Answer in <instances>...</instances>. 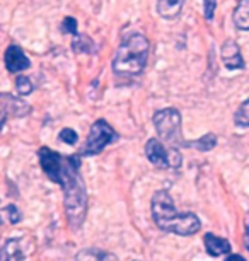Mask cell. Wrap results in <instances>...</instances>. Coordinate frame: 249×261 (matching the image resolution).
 <instances>
[{
  "label": "cell",
  "mask_w": 249,
  "mask_h": 261,
  "mask_svg": "<svg viewBox=\"0 0 249 261\" xmlns=\"http://www.w3.org/2000/svg\"><path fill=\"white\" fill-rule=\"evenodd\" d=\"M38 157L45 174L53 183L62 186L68 222L74 229H79L87 212V193L80 178V159L74 155L65 157L48 147H41Z\"/></svg>",
  "instance_id": "6da1fadb"
},
{
  "label": "cell",
  "mask_w": 249,
  "mask_h": 261,
  "mask_svg": "<svg viewBox=\"0 0 249 261\" xmlns=\"http://www.w3.org/2000/svg\"><path fill=\"white\" fill-rule=\"evenodd\" d=\"M152 217L160 230L178 236H193L202 227L200 219L195 214H181L174 208L173 198L165 190H160L152 196Z\"/></svg>",
  "instance_id": "7a4b0ae2"
},
{
  "label": "cell",
  "mask_w": 249,
  "mask_h": 261,
  "mask_svg": "<svg viewBox=\"0 0 249 261\" xmlns=\"http://www.w3.org/2000/svg\"><path fill=\"white\" fill-rule=\"evenodd\" d=\"M149 39L140 33H133L121 41L113 58V72L118 77H133L144 72L149 60Z\"/></svg>",
  "instance_id": "3957f363"
},
{
  "label": "cell",
  "mask_w": 249,
  "mask_h": 261,
  "mask_svg": "<svg viewBox=\"0 0 249 261\" xmlns=\"http://www.w3.org/2000/svg\"><path fill=\"white\" fill-rule=\"evenodd\" d=\"M154 126L157 135L169 147H186L188 142L181 134V115L174 108H165L154 115Z\"/></svg>",
  "instance_id": "277c9868"
},
{
  "label": "cell",
  "mask_w": 249,
  "mask_h": 261,
  "mask_svg": "<svg viewBox=\"0 0 249 261\" xmlns=\"http://www.w3.org/2000/svg\"><path fill=\"white\" fill-rule=\"evenodd\" d=\"M115 140H118V134L113 130V126L108 125V121H104V120H97L94 125L91 126L86 145L79 150V157L101 154V152L104 150V147L109 145L111 142H115Z\"/></svg>",
  "instance_id": "5b68a950"
},
{
  "label": "cell",
  "mask_w": 249,
  "mask_h": 261,
  "mask_svg": "<svg viewBox=\"0 0 249 261\" xmlns=\"http://www.w3.org/2000/svg\"><path fill=\"white\" fill-rule=\"evenodd\" d=\"M145 155L154 166L164 169H178L181 166V154L176 147H164L157 139H150L145 144Z\"/></svg>",
  "instance_id": "8992f818"
},
{
  "label": "cell",
  "mask_w": 249,
  "mask_h": 261,
  "mask_svg": "<svg viewBox=\"0 0 249 261\" xmlns=\"http://www.w3.org/2000/svg\"><path fill=\"white\" fill-rule=\"evenodd\" d=\"M29 113H31V108L21 97L6 94V92L0 94V130H2L4 123L7 121V118H24Z\"/></svg>",
  "instance_id": "52a82bcc"
},
{
  "label": "cell",
  "mask_w": 249,
  "mask_h": 261,
  "mask_svg": "<svg viewBox=\"0 0 249 261\" xmlns=\"http://www.w3.org/2000/svg\"><path fill=\"white\" fill-rule=\"evenodd\" d=\"M4 62H6V68L11 73L22 72L31 65V62H29V58L26 57V53H24L17 45H11L7 48L6 55H4Z\"/></svg>",
  "instance_id": "ba28073f"
},
{
  "label": "cell",
  "mask_w": 249,
  "mask_h": 261,
  "mask_svg": "<svg viewBox=\"0 0 249 261\" xmlns=\"http://www.w3.org/2000/svg\"><path fill=\"white\" fill-rule=\"evenodd\" d=\"M222 60L226 63L227 68L231 70H236V68H244V60L241 57V50H239V45L232 39H227L222 45Z\"/></svg>",
  "instance_id": "9c48e42d"
},
{
  "label": "cell",
  "mask_w": 249,
  "mask_h": 261,
  "mask_svg": "<svg viewBox=\"0 0 249 261\" xmlns=\"http://www.w3.org/2000/svg\"><path fill=\"white\" fill-rule=\"evenodd\" d=\"M24 253L21 248V239H7L0 246V261H22Z\"/></svg>",
  "instance_id": "30bf717a"
},
{
  "label": "cell",
  "mask_w": 249,
  "mask_h": 261,
  "mask_svg": "<svg viewBox=\"0 0 249 261\" xmlns=\"http://www.w3.org/2000/svg\"><path fill=\"white\" fill-rule=\"evenodd\" d=\"M205 243V249L210 256H222V254H227L231 253V244H229L227 239L224 238H217L213 234H207L203 239Z\"/></svg>",
  "instance_id": "8fae6325"
},
{
  "label": "cell",
  "mask_w": 249,
  "mask_h": 261,
  "mask_svg": "<svg viewBox=\"0 0 249 261\" xmlns=\"http://www.w3.org/2000/svg\"><path fill=\"white\" fill-rule=\"evenodd\" d=\"M183 0H157V14L164 19H176L181 14Z\"/></svg>",
  "instance_id": "7c38bea8"
},
{
  "label": "cell",
  "mask_w": 249,
  "mask_h": 261,
  "mask_svg": "<svg viewBox=\"0 0 249 261\" xmlns=\"http://www.w3.org/2000/svg\"><path fill=\"white\" fill-rule=\"evenodd\" d=\"M234 24L241 31H249V0H239L234 11Z\"/></svg>",
  "instance_id": "4fadbf2b"
},
{
  "label": "cell",
  "mask_w": 249,
  "mask_h": 261,
  "mask_svg": "<svg viewBox=\"0 0 249 261\" xmlns=\"http://www.w3.org/2000/svg\"><path fill=\"white\" fill-rule=\"evenodd\" d=\"M77 261H116V256L101 249H82L77 253Z\"/></svg>",
  "instance_id": "5bb4252c"
},
{
  "label": "cell",
  "mask_w": 249,
  "mask_h": 261,
  "mask_svg": "<svg viewBox=\"0 0 249 261\" xmlns=\"http://www.w3.org/2000/svg\"><path fill=\"white\" fill-rule=\"evenodd\" d=\"M215 145H217V137L213 135V134H207V135H203L202 139L188 142V144H186V147H193V149L202 150V152L212 150Z\"/></svg>",
  "instance_id": "9a60e30c"
},
{
  "label": "cell",
  "mask_w": 249,
  "mask_h": 261,
  "mask_svg": "<svg viewBox=\"0 0 249 261\" xmlns=\"http://www.w3.org/2000/svg\"><path fill=\"white\" fill-rule=\"evenodd\" d=\"M72 48L79 53H92L94 51V43L86 34H75L74 39H72Z\"/></svg>",
  "instance_id": "2e32d148"
},
{
  "label": "cell",
  "mask_w": 249,
  "mask_h": 261,
  "mask_svg": "<svg viewBox=\"0 0 249 261\" xmlns=\"http://www.w3.org/2000/svg\"><path fill=\"white\" fill-rule=\"evenodd\" d=\"M234 121H236L237 126L249 128V99H246L239 106V110L236 111V116H234Z\"/></svg>",
  "instance_id": "e0dca14e"
},
{
  "label": "cell",
  "mask_w": 249,
  "mask_h": 261,
  "mask_svg": "<svg viewBox=\"0 0 249 261\" xmlns=\"http://www.w3.org/2000/svg\"><path fill=\"white\" fill-rule=\"evenodd\" d=\"M16 89L21 96H27L31 94L33 91V82L31 79L26 77V75H17L16 77Z\"/></svg>",
  "instance_id": "ac0fdd59"
},
{
  "label": "cell",
  "mask_w": 249,
  "mask_h": 261,
  "mask_svg": "<svg viewBox=\"0 0 249 261\" xmlns=\"http://www.w3.org/2000/svg\"><path fill=\"white\" fill-rule=\"evenodd\" d=\"M60 140L65 142L67 145H75L77 140H79V137H77V134L72 130V128H63L60 132Z\"/></svg>",
  "instance_id": "d6986e66"
},
{
  "label": "cell",
  "mask_w": 249,
  "mask_h": 261,
  "mask_svg": "<svg viewBox=\"0 0 249 261\" xmlns=\"http://www.w3.org/2000/svg\"><path fill=\"white\" fill-rule=\"evenodd\" d=\"M215 7H217V0H203V12H205V19H207V21H212L213 19Z\"/></svg>",
  "instance_id": "ffe728a7"
},
{
  "label": "cell",
  "mask_w": 249,
  "mask_h": 261,
  "mask_svg": "<svg viewBox=\"0 0 249 261\" xmlns=\"http://www.w3.org/2000/svg\"><path fill=\"white\" fill-rule=\"evenodd\" d=\"M4 214L7 215V220L11 224H17L19 220H21V215H19V210L16 208L14 205H9L6 210H4Z\"/></svg>",
  "instance_id": "44dd1931"
},
{
  "label": "cell",
  "mask_w": 249,
  "mask_h": 261,
  "mask_svg": "<svg viewBox=\"0 0 249 261\" xmlns=\"http://www.w3.org/2000/svg\"><path fill=\"white\" fill-rule=\"evenodd\" d=\"M63 31L70 33L72 36L79 34V33H77V21L74 17H65V19H63Z\"/></svg>",
  "instance_id": "7402d4cb"
},
{
  "label": "cell",
  "mask_w": 249,
  "mask_h": 261,
  "mask_svg": "<svg viewBox=\"0 0 249 261\" xmlns=\"http://www.w3.org/2000/svg\"><path fill=\"white\" fill-rule=\"evenodd\" d=\"M226 261H246L241 254H229Z\"/></svg>",
  "instance_id": "603a6c76"
},
{
  "label": "cell",
  "mask_w": 249,
  "mask_h": 261,
  "mask_svg": "<svg viewBox=\"0 0 249 261\" xmlns=\"http://www.w3.org/2000/svg\"><path fill=\"white\" fill-rule=\"evenodd\" d=\"M244 241H246V249L249 251V220L246 225V234H244Z\"/></svg>",
  "instance_id": "cb8c5ba5"
},
{
  "label": "cell",
  "mask_w": 249,
  "mask_h": 261,
  "mask_svg": "<svg viewBox=\"0 0 249 261\" xmlns=\"http://www.w3.org/2000/svg\"><path fill=\"white\" fill-rule=\"evenodd\" d=\"M183 2H186V0H183Z\"/></svg>",
  "instance_id": "d4e9b609"
}]
</instances>
